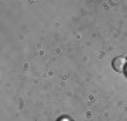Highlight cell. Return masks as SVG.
I'll return each mask as SVG.
<instances>
[{
	"label": "cell",
	"instance_id": "obj_1",
	"mask_svg": "<svg viewBox=\"0 0 127 121\" xmlns=\"http://www.w3.org/2000/svg\"><path fill=\"white\" fill-rule=\"evenodd\" d=\"M112 66H113L114 71H117V72L126 71V68H127V59H126V58H123V56H117V58H114V59H113V62H112Z\"/></svg>",
	"mask_w": 127,
	"mask_h": 121
}]
</instances>
